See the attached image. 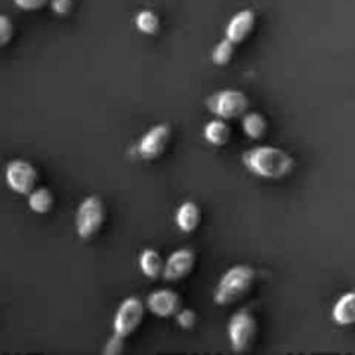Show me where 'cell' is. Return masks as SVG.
<instances>
[{"instance_id": "1", "label": "cell", "mask_w": 355, "mask_h": 355, "mask_svg": "<svg viewBox=\"0 0 355 355\" xmlns=\"http://www.w3.org/2000/svg\"><path fill=\"white\" fill-rule=\"evenodd\" d=\"M243 163L257 177L279 180L290 175L295 168V159L286 151L274 146H259L243 155Z\"/></svg>"}, {"instance_id": "2", "label": "cell", "mask_w": 355, "mask_h": 355, "mask_svg": "<svg viewBox=\"0 0 355 355\" xmlns=\"http://www.w3.org/2000/svg\"><path fill=\"white\" fill-rule=\"evenodd\" d=\"M255 284V269L250 266H234L222 276L215 288L214 300L217 305H234L252 291Z\"/></svg>"}, {"instance_id": "3", "label": "cell", "mask_w": 355, "mask_h": 355, "mask_svg": "<svg viewBox=\"0 0 355 355\" xmlns=\"http://www.w3.org/2000/svg\"><path fill=\"white\" fill-rule=\"evenodd\" d=\"M250 106V101L245 92L234 89L218 90L214 96L208 97L207 107L210 113L217 118L224 120H234V118L245 116L246 110Z\"/></svg>"}, {"instance_id": "4", "label": "cell", "mask_w": 355, "mask_h": 355, "mask_svg": "<svg viewBox=\"0 0 355 355\" xmlns=\"http://www.w3.org/2000/svg\"><path fill=\"white\" fill-rule=\"evenodd\" d=\"M106 220V207L99 196H89L76 211V231L82 239H90L103 229Z\"/></svg>"}, {"instance_id": "5", "label": "cell", "mask_w": 355, "mask_h": 355, "mask_svg": "<svg viewBox=\"0 0 355 355\" xmlns=\"http://www.w3.org/2000/svg\"><path fill=\"white\" fill-rule=\"evenodd\" d=\"M257 319L248 309L236 312L229 321V340L234 352H246L252 349L257 338Z\"/></svg>"}, {"instance_id": "6", "label": "cell", "mask_w": 355, "mask_h": 355, "mask_svg": "<svg viewBox=\"0 0 355 355\" xmlns=\"http://www.w3.org/2000/svg\"><path fill=\"white\" fill-rule=\"evenodd\" d=\"M6 180L10 191L21 196H30L38 184V172L26 159H12L6 168Z\"/></svg>"}, {"instance_id": "7", "label": "cell", "mask_w": 355, "mask_h": 355, "mask_svg": "<svg viewBox=\"0 0 355 355\" xmlns=\"http://www.w3.org/2000/svg\"><path fill=\"white\" fill-rule=\"evenodd\" d=\"M142 319H144V304L137 297L125 298L114 315V333L127 338L141 328Z\"/></svg>"}, {"instance_id": "8", "label": "cell", "mask_w": 355, "mask_h": 355, "mask_svg": "<svg viewBox=\"0 0 355 355\" xmlns=\"http://www.w3.org/2000/svg\"><path fill=\"white\" fill-rule=\"evenodd\" d=\"M172 139V128L170 125H156L153 127L148 134L142 137L141 144H139V153L144 159H158L165 155L166 148Z\"/></svg>"}, {"instance_id": "9", "label": "cell", "mask_w": 355, "mask_h": 355, "mask_svg": "<svg viewBox=\"0 0 355 355\" xmlns=\"http://www.w3.org/2000/svg\"><path fill=\"white\" fill-rule=\"evenodd\" d=\"M148 309L156 318H177V314L182 311V298L172 290H158L148 297Z\"/></svg>"}, {"instance_id": "10", "label": "cell", "mask_w": 355, "mask_h": 355, "mask_svg": "<svg viewBox=\"0 0 355 355\" xmlns=\"http://www.w3.org/2000/svg\"><path fill=\"white\" fill-rule=\"evenodd\" d=\"M194 263H196V255H194L193 250H177L172 255L168 257L165 263V272L163 277L166 281H180L184 277L189 276L194 269Z\"/></svg>"}, {"instance_id": "11", "label": "cell", "mask_w": 355, "mask_h": 355, "mask_svg": "<svg viewBox=\"0 0 355 355\" xmlns=\"http://www.w3.org/2000/svg\"><path fill=\"white\" fill-rule=\"evenodd\" d=\"M255 23H257V16L253 10L250 9L241 10V12H238L231 21H229L225 35H227L229 40H232L234 44H243V42L253 33V30H255Z\"/></svg>"}, {"instance_id": "12", "label": "cell", "mask_w": 355, "mask_h": 355, "mask_svg": "<svg viewBox=\"0 0 355 355\" xmlns=\"http://www.w3.org/2000/svg\"><path fill=\"white\" fill-rule=\"evenodd\" d=\"M177 225L182 232H194L198 229L201 222V210L194 201H186V203L180 205V208L177 210Z\"/></svg>"}, {"instance_id": "13", "label": "cell", "mask_w": 355, "mask_h": 355, "mask_svg": "<svg viewBox=\"0 0 355 355\" xmlns=\"http://www.w3.org/2000/svg\"><path fill=\"white\" fill-rule=\"evenodd\" d=\"M333 319L340 326L355 324V291H350L338 298L333 307Z\"/></svg>"}, {"instance_id": "14", "label": "cell", "mask_w": 355, "mask_h": 355, "mask_svg": "<svg viewBox=\"0 0 355 355\" xmlns=\"http://www.w3.org/2000/svg\"><path fill=\"white\" fill-rule=\"evenodd\" d=\"M165 263L166 262H163L162 255L158 252H155V250H144L141 253V259H139L141 270L149 279H158L159 276H163V272H165Z\"/></svg>"}, {"instance_id": "15", "label": "cell", "mask_w": 355, "mask_h": 355, "mask_svg": "<svg viewBox=\"0 0 355 355\" xmlns=\"http://www.w3.org/2000/svg\"><path fill=\"white\" fill-rule=\"evenodd\" d=\"M205 139H207L211 146L224 148V146L231 141V127H229V123L224 118L210 121V123L205 127Z\"/></svg>"}, {"instance_id": "16", "label": "cell", "mask_w": 355, "mask_h": 355, "mask_svg": "<svg viewBox=\"0 0 355 355\" xmlns=\"http://www.w3.org/2000/svg\"><path fill=\"white\" fill-rule=\"evenodd\" d=\"M28 205H30V208L35 214H49L54 208V194L47 187H37L28 196Z\"/></svg>"}, {"instance_id": "17", "label": "cell", "mask_w": 355, "mask_h": 355, "mask_svg": "<svg viewBox=\"0 0 355 355\" xmlns=\"http://www.w3.org/2000/svg\"><path fill=\"white\" fill-rule=\"evenodd\" d=\"M243 130L250 139H262L267 132V120L260 113H248L243 116Z\"/></svg>"}, {"instance_id": "18", "label": "cell", "mask_w": 355, "mask_h": 355, "mask_svg": "<svg viewBox=\"0 0 355 355\" xmlns=\"http://www.w3.org/2000/svg\"><path fill=\"white\" fill-rule=\"evenodd\" d=\"M135 26L146 35H155L159 30V19L153 10H141L135 17Z\"/></svg>"}, {"instance_id": "19", "label": "cell", "mask_w": 355, "mask_h": 355, "mask_svg": "<svg viewBox=\"0 0 355 355\" xmlns=\"http://www.w3.org/2000/svg\"><path fill=\"white\" fill-rule=\"evenodd\" d=\"M234 42L225 38V40L218 42L214 49V54H211V59L217 66H227L229 62L234 58Z\"/></svg>"}, {"instance_id": "20", "label": "cell", "mask_w": 355, "mask_h": 355, "mask_svg": "<svg viewBox=\"0 0 355 355\" xmlns=\"http://www.w3.org/2000/svg\"><path fill=\"white\" fill-rule=\"evenodd\" d=\"M12 37H14V24L12 21L9 19V16L3 14V16H0V45L6 47V45L12 40Z\"/></svg>"}, {"instance_id": "21", "label": "cell", "mask_w": 355, "mask_h": 355, "mask_svg": "<svg viewBox=\"0 0 355 355\" xmlns=\"http://www.w3.org/2000/svg\"><path fill=\"white\" fill-rule=\"evenodd\" d=\"M125 350V336L114 333L110 340H107L106 347H104V354L106 355H118Z\"/></svg>"}, {"instance_id": "22", "label": "cell", "mask_w": 355, "mask_h": 355, "mask_svg": "<svg viewBox=\"0 0 355 355\" xmlns=\"http://www.w3.org/2000/svg\"><path fill=\"white\" fill-rule=\"evenodd\" d=\"M177 322H179L180 328L191 329L196 324V312L191 311V309H182V311L177 314Z\"/></svg>"}, {"instance_id": "23", "label": "cell", "mask_w": 355, "mask_h": 355, "mask_svg": "<svg viewBox=\"0 0 355 355\" xmlns=\"http://www.w3.org/2000/svg\"><path fill=\"white\" fill-rule=\"evenodd\" d=\"M14 3L21 10H38L47 6V3H51V0H14Z\"/></svg>"}, {"instance_id": "24", "label": "cell", "mask_w": 355, "mask_h": 355, "mask_svg": "<svg viewBox=\"0 0 355 355\" xmlns=\"http://www.w3.org/2000/svg\"><path fill=\"white\" fill-rule=\"evenodd\" d=\"M51 7L59 16H68L73 9V0H51Z\"/></svg>"}]
</instances>
